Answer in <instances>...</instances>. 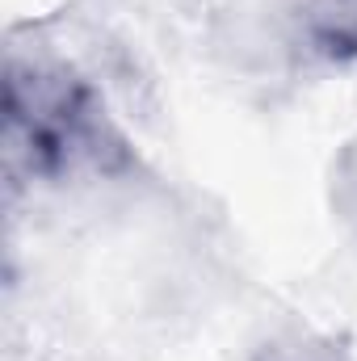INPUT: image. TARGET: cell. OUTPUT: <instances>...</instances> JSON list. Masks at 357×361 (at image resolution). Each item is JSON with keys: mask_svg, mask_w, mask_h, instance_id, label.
Wrapping results in <instances>:
<instances>
[{"mask_svg": "<svg viewBox=\"0 0 357 361\" xmlns=\"http://www.w3.org/2000/svg\"><path fill=\"white\" fill-rule=\"evenodd\" d=\"M4 156L13 173L38 180L122 173L131 164L126 139L109 126L97 92L68 68L47 63H8Z\"/></svg>", "mask_w": 357, "mask_h": 361, "instance_id": "obj_1", "label": "cell"}, {"mask_svg": "<svg viewBox=\"0 0 357 361\" xmlns=\"http://www.w3.org/2000/svg\"><path fill=\"white\" fill-rule=\"evenodd\" d=\"M294 21L311 59L328 68L357 63V0H303Z\"/></svg>", "mask_w": 357, "mask_h": 361, "instance_id": "obj_2", "label": "cell"}]
</instances>
